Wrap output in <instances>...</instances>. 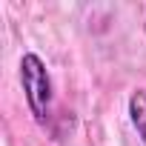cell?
Instances as JSON below:
<instances>
[{"mask_svg":"<svg viewBox=\"0 0 146 146\" xmlns=\"http://www.w3.org/2000/svg\"><path fill=\"white\" fill-rule=\"evenodd\" d=\"M129 117H132V126L146 146V89H137L129 95Z\"/></svg>","mask_w":146,"mask_h":146,"instance_id":"2","label":"cell"},{"mask_svg":"<svg viewBox=\"0 0 146 146\" xmlns=\"http://www.w3.org/2000/svg\"><path fill=\"white\" fill-rule=\"evenodd\" d=\"M20 83H23L26 103H29L35 120L46 123L49 112H52V78H49V69L40 60V54L26 52L20 57Z\"/></svg>","mask_w":146,"mask_h":146,"instance_id":"1","label":"cell"}]
</instances>
